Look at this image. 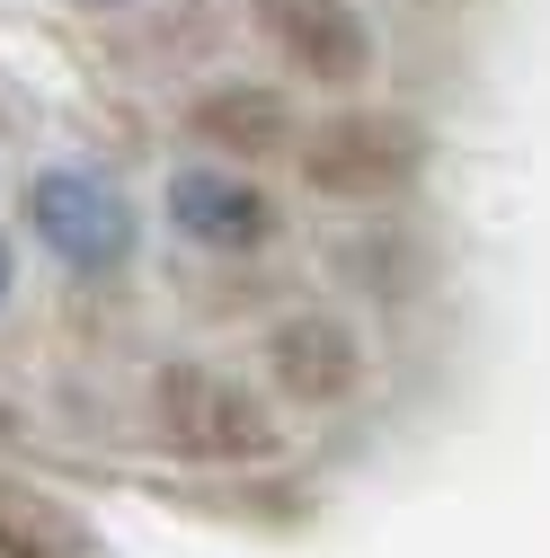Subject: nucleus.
<instances>
[{"instance_id":"nucleus-3","label":"nucleus","mask_w":550,"mask_h":558,"mask_svg":"<svg viewBox=\"0 0 550 558\" xmlns=\"http://www.w3.org/2000/svg\"><path fill=\"white\" fill-rule=\"evenodd\" d=\"M364 381H373V364H364V337H356L347 319H328V311H294V319H275V328H266V390L285 399V408L328 416V408L364 399Z\"/></svg>"},{"instance_id":"nucleus-5","label":"nucleus","mask_w":550,"mask_h":558,"mask_svg":"<svg viewBox=\"0 0 550 558\" xmlns=\"http://www.w3.org/2000/svg\"><path fill=\"white\" fill-rule=\"evenodd\" d=\"M258 27L320 89H356L373 72V27L347 10V0H258Z\"/></svg>"},{"instance_id":"nucleus-7","label":"nucleus","mask_w":550,"mask_h":558,"mask_svg":"<svg viewBox=\"0 0 550 558\" xmlns=\"http://www.w3.org/2000/svg\"><path fill=\"white\" fill-rule=\"evenodd\" d=\"M195 133H204L214 151H231V160H266V151H285V98L231 81V89H214V98H195Z\"/></svg>"},{"instance_id":"nucleus-8","label":"nucleus","mask_w":550,"mask_h":558,"mask_svg":"<svg viewBox=\"0 0 550 558\" xmlns=\"http://www.w3.org/2000/svg\"><path fill=\"white\" fill-rule=\"evenodd\" d=\"M0 558H89V532L62 514L53 497L0 478Z\"/></svg>"},{"instance_id":"nucleus-9","label":"nucleus","mask_w":550,"mask_h":558,"mask_svg":"<svg viewBox=\"0 0 550 558\" xmlns=\"http://www.w3.org/2000/svg\"><path fill=\"white\" fill-rule=\"evenodd\" d=\"M10 284H19V257H10V240H0V302H10Z\"/></svg>"},{"instance_id":"nucleus-4","label":"nucleus","mask_w":550,"mask_h":558,"mask_svg":"<svg viewBox=\"0 0 550 558\" xmlns=\"http://www.w3.org/2000/svg\"><path fill=\"white\" fill-rule=\"evenodd\" d=\"M302 178L320 195H391V186L418 178V133H408L399 116H373V107L328 116L302 143Z\"/></svg>"},{"instance_id":"nucleus-2","label":"nucleus","mask_w":550,"mask_h":558,"mask_svg":"<svg viewBox=\"0 0 550 558\" xmlns=\"http://www.w3.org/2000/svg\"><path fill=\"white\" fill-rule=\"evenodd\" d=\"M27 222L72 275H107V266L133 257V204L98 169H45L27 186Z\"/></svg>"},{"instance_id":"nucleus-1","label":"nucleus","mask_w":550,"mask_h":558,"mask_svg":"<svg viewBox=\"0 0 550 558\" xmlns=\"http://www.w3.org/2000/svg\"><path fill=\"white\" fill-rule=\"evenodd\" d=\"M143 426L187 470H258V461H275V444H285L275 408L240 373H214V364H160L143 381Z\"/></svg>"},{"instance_id":"nucleus-6","label":"nucleus","mask_w":550,"mask_h":558,"mask_svg":"<svg viewBox=\"0 0 550 558\" xmlns=\"http://www.w3.org/2000/svg\"><path fill=\"white\" fill-rule=\"evenodd\" d=\"M169 222H178L195 248H223V257H240V248H258V240L275 231L266 195H258L249 178H231V169H178V178H169Z\"/></svg>"}]
</instances>
